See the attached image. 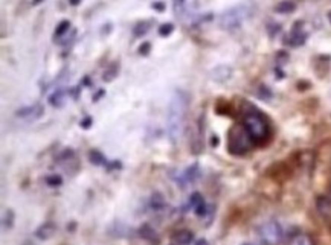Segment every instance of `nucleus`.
<instances>
[{
  "instance_id": "nucleus-1",
  "label": "nucleus",
  "mask_w": 331,
  "mask_h": 245,
  "mask_svg": "<svg viewBox=\"0 0 331 245\" xmlns=\"http://www.w3.org/2000/svg\"><path fill=\"white\" fill-rule=\"evenodd\" d=\"M188 104H190V96L187 92L179 90V89L174 90L170 99V104H168V111H167V128H168L170 139L173 142L177 140L183 133Z\"/></svg>"
},
{
  "instance_id": "nucleus-2",
  "label": "nucleus",
  "mask_w": 331,
  "mask_h": 245,
  "mask_svg": "<svg viewBox=\"0 0 331 245\" xmlns=\"http://www.w3.org/2000/svg\"><path fill=\"white\" fill-rule=\"evenodd\" d=\"M256 13V4L252 0H246L229 10H226L218 19V26L223 31L232 32L240 29L249 19H252Z\"/></svg>"
},
{
  "instance_id": "nucleus-3",
  "label": "nucleus",
  "mask_w": 331,
  "mask_h": 245,
  "mask_svg": "<svg viewBox=\"0 0 331 245\" xmlns=\"http://www.w3.org/2000/svg\"><path fill=\"white\" fill-rule=\"evenodd\" d=\"M241 125L247 131L253 143H263L269 136V124L266 117L255 108L244 113Z\"/></svg>"
},
{
  "instance_id": "nucleus-4",
  "label": "nucleus",
  "mask_w": 331,
  "mask_h": 245,
  "mask_svg": "<svg viewBox=\"0 0 331 245\" xmlns=\"http://www.w3.org/2000/svg\"><path fill=\"white\" fill-rule=\"evenodd\" d=\"M253 142L243 125H234L228 136V148L234 155H243L252 148Z\"/></svg>"
},
{
  "instance_id": "nucleus-5",
  "label": "nucleus",
  "mask_w": 331,
  "mask_h": 245,
  "mask_svg": "<svg viewBox=\"0 0 331 245\" xmlns=\"http://www.w3.org/2000/svg\"><path fill=\"white\" fill-rule=\"evenodd\" d=\"M263 245H278L282 240V227L278 221H267L256 230Z\"/></svg>"
},
{
  "instance_id": "nucleus-6",
  "label": "nucleus",
  "mask_w": 331,
  "mask_h": 245,
  "mask_svg": "<svg viewBox=\"0 0 331 245\" xmlns=\"http://www.w3.org/2000/svg\"><path fill=\"white\" fill-rule=\"evenodd\" d=\"M196 8L197 0H173V10L176 17L190 26L196 23Z\"/></svg>"
},
{
  "instance_id": "nucleus-7",
  "label": "nucleus",
  "mask_w": 331,
  "mask_h": 245,
  "mask_svg": "<svg viewBox=\"0 0 331 245\" xmlns=\"http://www.w3.org/2000/svg\"><path fill=\"white\" fill-rule=\"evenodd\" d=\"M302 22H296L295 26H293V29L290 31L287 40H285V45L290 46V48H299L302 46L305 42H307V32H304V28H302Z\"/></svg>"
},
{
  "instance_id": "nucleus-8",
  "label": "nucleus",
  "mask_w": 331,
  "mask_h": 245,
  "mask_svg": "<svg viewBox=\"0 0 331 245\" xmlns=\"http://www.w3.org/2000/svg\"><path fill=\"white\" fill-rule=\"evenodd\" d=\"M43 111H45L43 105L34 104V105H28V107L19 108L16 111V116L20 117V119H25V120H37L39 117H42Z\"/></svg>"
},
{
  "instance_id": "nucleus-9",
  "label": "nucleus",
  "mask_w": 331,
  "mask_h": 245,
  "mask_svg": "<svg viewBox=\"0 0 331 245\" xmlns=\"http://www.w3.org/2000/svg\"><path fill=\"white\" fill-rule=\"evenodd\" d=\"M316 209L325 222L331 224V198L329 196H319L316 199Z\"/></svg>"
},
{
  "instance_id": "nucleus-10",
  "label": "nucleus",
  "mask_w": 331,
  "mask_h": 245,
  "mask_svg": "<svg viewBox=\"0 0 331 245\" xmlns=\"http://www.w3.org/2000/svg\"><path fill=\"white\" fill-rule=\"evenodd\" d=\"M232 76V69L229 66H217L209 72V78L215 83H226V81Z\"/></svg>"
},
{
  "instance_id": "nucleus-11",
  "label": "nucleus",
  "mask_w": 331,
  "mask_h": 245,
  "mask_svg": "<svg viewBox=\"0 0 331 245\" xmlns=\"http://www.w3.org/2000/svg\"><path fill=\"white\" fill-rule=\"evenodd\" d=\"M119 69H121L119 61H113L112 64H110V66L104 70V75H102V81H104V83H112V81H115L116 76L119 75Z\"/></svg>"
},
{
  "instance_id": "nucleus-12",
  "label": "nucleus",
  "mask_w": 331,
  "mask_h": 245,
  "mask_svg": "<svg viewBox=\"0 0 331 245\" xmlns=\"http://www.w3.org/2000/svg\"><path fill=\"white\" fill-rule=\"evenodd\" d=\"M193 239H194V234H193V231H188V230L177 231L173 236V242L176 245H188V243H191Z\"/></svg>"
},
{
  "instance_id": "nucleus-13",
  "label": "nucleus",
  "mask_w": 331,
  "mask_h": 245,
  "mask_svg": "<svg viewBox=\"0 0 331 245\" xmlns=\"http://www.w3.org/2000/svg\"><path fill=\"white\" fill-rule=\"evenodd\" d=\"M66 102V90L64 89H57L51 96H49V104L55 108H61Z\"/></svg>"
},
{
  "instance_id": "nucleus-14",
  "label": "nucleus",
  "mask_w": 331,
  "mask_h": 245,
  "mask_svg": "<svg viewBox=\"0 0 331 245\" xmlns=\"http://www.w3.org/2000/svg\"><path fill=\"white\" fill-rule=\"evenodd\" d=\"M290 245H314V242H313V239H311L310 234H307V233H298V234H295V236L291 237Z\"/></svg>"
},
{
  "instance_id": "nucleus-15",
  "label": "nucleus",
  "mask_w": 331,
  "mask_h": 245,
  "mask_svg": "<svg viewBox=\"0 0 331 245\" xmlns=\"http://www.w3.org/2000/svg\"><path fill=\"white\" fill-rule=\"evenodd\" d=\"M295 10H296V4L291 2V0H284V2H279L275 7V11L279 14H291Z\"/></svg>"
},
{
  "instance_id": "nucleus-16",
  "label": "nucleus",
  "mask_w": 331,
  "mask_h": 245,
  "mask_svg": "<svg viewBox=\"0 0 331 245\" xmlns=\"http://www.w3.org/2000/svg\"><path fill=\"white\" fill-rule=\"evenodd\" d=\"M55 233V225L54 224H51V222H46L45 225H42L39 230H37V237H40V239H48V237H51L52 234Z\"/></svg>"
},
{
  "instance_id": "nucleus-17",
  "label": "nucleus",
  "mask_w": 331,
  "mask_h": 245,
  "mask_svg": "<svg viewBox=\"0 0 331 245\" xmlns=\"http://www.w3.org/2000/svg\"><path fill=\"white\" fill-rule=\"evenodd\" d=\"M151 23L150 22H139L134 28H133V35L136 37V38H142L143 35H146V32L150 31V26Z\"/></svg>"
},
{
  "instance_id": "nucleus-18",
  "label": "nucleus",
  "mask_w": 331,
  "mask_h": 245,
  "mask_svg": "<svg viewBox=\"0 0 331 245\" xmlns=\"http://www.w3.org/2000/svg\"><path fill=\"white\" fill-rule=\"evenodd\" d=\"M140 236L150 242H159V237L156 236V231L150 227V225H143L140 228Z\"/></svg>"
},
{
  "instance_id": "nucleus-19",
  "label": "nucleus",
  "mask_w": 331,
  "mask_h": 245,
  "mask_svg": "<svg viewBox=\"0 0 331 245\" xmlns=\"http://www.w3.org/2000/svg\"><path fill=\"white\" fill-rule=\"evenodd\" d=\"M70 29V22L69 20H61L60 23H58V26H57V29H55V38H61L67 31Z\"/></svg>"
},
{
  "instance_id": "nucleus-20",
  "label": "nucleus",
  "mask_w": 331,
  "mask_h": 245,
  "mask_svg": "<svg viewBox=\"0 0 331 245\" xmlns=\"http://www.w3.org/2000/svg\"><path fill=\"white\" fill-rule=\"evenodd\" d=\"M89 158H90V161L93 163V165H104V163H105V157L99 151H96V149L89 152Z\"/></svg>"
},
{
  "instance_id": "nucleus-21",
  "label": "nucleus",
  "mask_w": 331,
  "mask_h": 245,
  "mask_svg": "<svg viewBox=\"0 0 331 245\" xmlns=\"http://www.w3.org/2000/svg\"><path fill=\"white\" fill-rule=\"evenodd\" d=\"M151 206L156 209V210H160L163 206H165V201H163V196L160 193H154L151 196Z\"/></svg>"
},
{
  "instance_id": "nucleus-22",
  "label": "nucleus",
  "mask_w": 331,
  "mask_h": 245,
  "mask_svg": "<svg viewBox=\"0 0 331 245\" xmlns=\"http://www.w3.org/2000/svg\"><path fill=\"white\" fill-rule=\"evenodd\" d=\"M174 32V25L173 23H163L159 26V35L160 37H170Z\"/></svg>"
},
{
  "instance_id": "nucleus-23",
  "label": "nucleus",
  "mask_w": 331,
  "mask_h": 245,
  "mask_svg": "<svg viewBox=\"0 0 331 245\" xmlns=\"http://www.w3.org/2000/svg\"><path fill=\"white\" fill-rule=\"evenodd\" d=\"M202 202H205V199H203V196L200 195V193H193L191 196H190V206L193 207V209H196L197 206H200Z\"/></svg>"
},
{
  "instance_id": "nucleus-24",
  "label": "nucleus",
  "mask_w": 331,
  "mask_h": 245,
  "mask_svg": "<svg viewBox=\"0 0 331 245\" xmlns=\"http://www.w3.org/2000/svg\"><path fill=\"white\" fill-rule=\"evenodd\" d=\"M46 183H48V186H51V187H57V186H61L63 180H61L60 175H49V177L46 178Z\"/></svg>"
},
{
  "instance_id": "nucleus-25",
  "label": "nucleus",
  "mask_w": 331,
  "mask_h": 245,
  "mask_svg": "<svg viewBox=\"0 0 331 245\" xmlns=\"http://www.w3.org/2000/svg\"><path fill=\"white\" fill-rule=\"evenodd\" d=\"M150 51H151V43H148V42H143L140 46H139V55H142V57H146V55H150Z\"/></svg>"
},
{
  "instance_id": "nucleus-26",
  "label": "nucleus",
  "mask_w": 331,
  "mask_h": 245,
  "mask_svg": "<svg viewBox=\"0 0 331 245\" xmlns=\"http://www.w3.org/2000/svg\"><path fill=\"white\" fill-rule=\"evenodd\" d=\"M258 96H260V98H263V99H269V98H272V92H270V89H269V87L261 86V87H260V90H258Z\"/></svg>"
},
{
  "instance_id": "nucleus-27",
  "label": "nucleus",
  "mask_w": 331,
  "mask_h": 245,
  "mask_svg": "<svg viewBox=\"0 0 331 245\" xmlns=\"http://www.w3.org/2000/svg\"><path fill=\"white\" fill-rule=\"evenodd\" d=\"M93 124V119L90 117V116H87V117H84L83 120H81V128H84V130H87V128H90V125Z\"/></svg>"
},
{
  "instance_id": "nucleus-28",
  "label": "nucleus",
  "mask_w": 331,
  "mask_h": 245,
  "mask_svg": "<svg viewBox=\"0 0 331 245\" xmlns=\"http://www.w3.org/2000/svg\"><path fill=\"white\" fill-rule=\"evenodd\" d=\"M194 212H196L197 216H203V215L206 213V202H202L200 206H197V207L194 209Z\"/></svg>"
},
{
  "instance_id": "nucleus-29",
  "label": "nucleus",
  "mask_w": 331,
  "mask_h": 245,
  "mask_svg": "<svg viewBox=\"0 0 331 245\" xmlns=\"http://www.w3.org/2000/svg\"><path fill=\"white\" fill-rule=\"evenodd\" d=\"M151 8L156 10V11H159V13H163V11H165L163 2H154V4H151Z\"/></svg>"
},
{
  "instance_id": "nucleus-30",
  "label": "nucleus",
  "mask_w": 331,
  "mask_h": 245,
  "mask_svg": "<svg viewBox=\"0 0 331 245\" xmlns=\"http://www.w3.org/2000/svg\"><path fill=\"white\" fill-rule=\"evenodd\" d=\"M102 95H105V92H104V90H99V92H98V93L93 96V101H95V102H96V101H99V98H101Z\"/></svg>"
},
{
  "instance_id": "nucleus-31",
  "label": "nucleus",
  "mask_w": 331,
  "mask_h": 245,
  "mask_svg": "<svg viewBox=\"0 0 331 245\" xmlns=\"http://www.w3.org/2000/svg\"><path fill=\"white\" fill-rule=\"evenodd\" d=\"M80 2H81V0H69V4H70L72 7H77V5H80Z\"/></svg>"
},
{
  "instance_id": "nucleus-32",
  "label": "nucleus",
  "mask_w": 331,
  "mask_h": 245,
  "mask_svg": "<svg viewBox=\"0 0 331 245\" xmlns=\"http://www.w3.org/2000/svg\"><path fill=\"white\" fill-rule=\"evenodd\" d=\"M196 245H209V243H208V240L200 239V240H197V242H196Z\"/></svg>"
},
{
  "instance_id": "nucleus-33",
  "label": "nucleus",
  "mask_w": 331,
  "mask_h": 245,
  "mask_svg": "<svg viewBox=\"0 0 331 245\" xmlns=\"http://www.w3.org/2000/svg\"><path fill=\"white\" fill-rule=\"evenodd\" d=\"M42 2H45V0H32V7H37V5H40Z\"/></svg>"
},
{
  "instance_id": "nucleus-34",
  "label": "nucleus",
  "mask_w": 331,
  "mask_h": 245,
  "mask_svg": "<svg viewBox=\"0 0 331 245\" xmlns=\"http://www.w3.org/2000/svg\"><path fill=\"white\" fill-rule=\"evenodd\" d=\"M211 142H212V145H217V143H218V139H217V137H212Z\"/></svg>"
},
{
  "instance_id": "nucleus-35",
  "label": "nucleus",
  "mask_w": 331,
  "mask_h": 245,
  "mask_svg": "<svg viewBox=\"0 0 331 245\" xmlns=\"http://www.w3.org/2000/svg\"><path fill=\"white\" fill-rule=\"evenodd\" d=\"M328 20H329V23H331V11L328 13Z\"/></svg>"
},
{
  "instance_id": "nucleus-36",
  "label": "nucleus",
  "mask_w": 331,
  "mask_h": 245,
  "mask_svg": "<svg viewBox=\"0 0 331 245\" xmlns=\"http://www.w3.org/2000/svg\"><path fill=\"white\" fill-rule=\"evenodd\" d=\"M243 245H252V243H243Z\"/></svg>"
}]
</instances>
